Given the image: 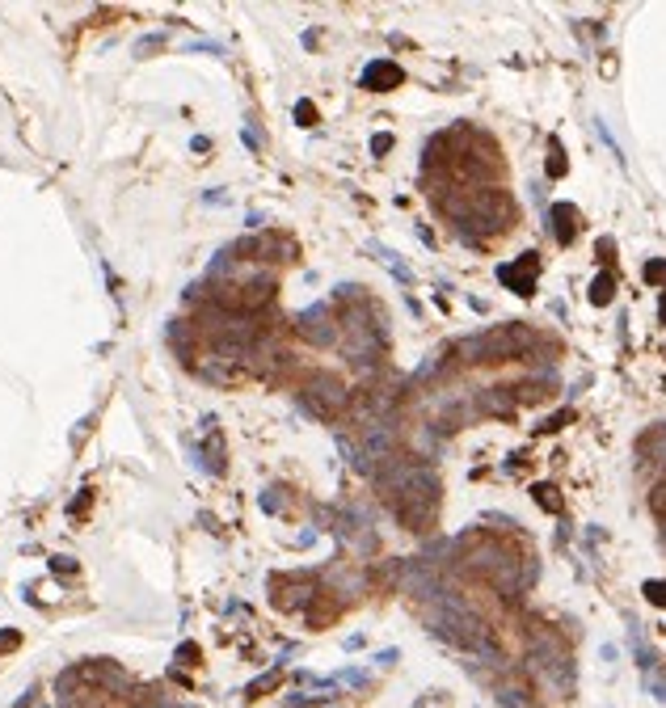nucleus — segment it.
<instances>
[{"instance_id":"11","label":"nucleus","mask_w":666,"mask_h":708,"mask_svg":"<svg viewBox=\"0 0 666 708\" xmlns=\"http://www.w3.org/2000/svg\"><path fill=\"white\" fill-rule=\"evenodd\" d=\"M535 275H540V253H523L519 262L498 266V283H506L515 295H535Z\"/></svg>"},{"instance_id":"39","label":"nucleus","mask_w":666,"mask_h":708,"mask_svg":"<svg viewBox=\"0 0 666 708\" xmlns=\"http://www.w3.org/2000/svg\"><path fill=\"white\" fill-rule=\"evenodd\" d=\"M413 708H443V692H426V700L413 704Z\"/></svg>"},{"instance_id":"32","label":"nucleus","mask_w":666,"mask_h":708,"mask_svg":"<svg viewBox=\"0 0 666 708\" xmlns=\"http://www.w3.org/2000/svg\"><path fill=\"white\" fill-rule=\"evenodd\" d=\"M650 511H654L658 519H666V485H658V489L650 493Z\"/></svg>"},{"instance_id":"15","label":"nucleus","mask_w":666,"mask_h":708,"mask_svg":"<svg viewBox=\"0 0 666 708\" xmlns=\"http://www.w3.org/2000/svg\"><path fill=\"white\" fill-rule=\"evenodd\" d=\"M190 456H194V464H198V468L211 472V476H220V472H223V443H220V434H216V430H211L207 447L190 443Z\"/></svg>"},{"instance_id":"41","label":"nucleus","mask_w":666,"mask_h":708,"mask_svg":"<svg viewBox=\"0 0 666 708\" xmlns=\"http://www.w3.org/2000/svg\"><path fill=\"white\" fill-rule=\"evenodd\" d=\"M190 148H194V152H207V148H211V140H207V135H194V140H190Z\"/></svg>"},{"instance_id":"25","label":"nucleus","mask_w":666,"mask_h":708,"mask_svg":"<svg viewBox=\"0 0 666 708\" xmlns=\"http://www.w3.org/2000/svg\"><path fill=\"white\" fill-rule=\"evenodd\" d=\"M296 123H300V127H316V106H312L308 97L296 101Z\"/></svg>"},{"instance_id":"8","label":"nucleus","mask_w":666,"mask_h":708,"mask_svg":"<svg viewBox=\"0 0 666 708\" xmlns=\"http://www.w3.org/2000/svg\"><path fill=\"white\" fill-rule=\"evenodd\" d=\"M236 262H296V240L287 232H253V236H241L236 245H228Z\"/></svg>"},{"instance_id":"9","label":"nucleus","mask_w":666,"mask_h":708,"mask_svg":"<svg viewBox=\"0 0 666 708\" xmlns=\"http://www.w3.org/2000/svg\"><path fill=\"white\" fill-rule=\"evenodd\" d=\"M316 595H321V586H316L312 573H283V578L270 582V603L278 612H300V607H308Z\"/></svg>"},{"instance_id":"36","label":"nucleus","mask_w":666,"mask_h":708,"mask_svg":"<svg viewBox=\"0 0 666 708\" xmlns=\"http://www.w3.org/2000/svg\"><path fill=\"white\" fill-rule=\"evenodd\" d=\"M203 202H207V207H223L228 194H223V190H203Z\"/></svg>"},{"instance_id":"22","label":"nucleus","mask_w":666,"mask_h":708,"mask_svg":"<svg viewBox=\"0 0 666 708\" xmlns=\"http://www.w3.org/2000/svg\"><path fill=\"white\" fill-rule=\"evenodd\" d=\"M612 295H616V279H612V275H599V279L590 283V304H595V308L612 304Z\"/></svg>"},{"instance_id":"17","label":"nucleus","mask_w":666,"mask_h":708,"mask_svg":"<svg viewBox=\"0 0 666 708\" xmlns=\"http://www.w3.org/2000/svg\"><path fill=\"white\" fill-rule=\"evenodd\" d=\"M641 683H645V692L654 696V700H662L666 704V662L658 658L650 670H641Z\"/></svg>"},{"instance_id":"19","label":"nucleus","mask_w":666,"mask_h":708,"mask_svg":"<svg viewBox=\"0 0 666 708\" xmlns=\"http://www.w3.org/2000/svg\"><path fill=\"white\" fill-rule=\"evenodd\" d=\"M258 506H262L266 515H283V511H287V489H283V485H266V489L258 493Z\"/></svg>"},{"instance_id":"31","label":"nucleus","mask_w":666,"mask_h":708,"mask_svg":"<svg viewBox=\"0 0 666 708\" xmlns=\"http://www.w3.org/2000/svg\"><path fill=\"white\" fill-rule=\"evenodd\" d=\"M321 704H329V696H300V700H287L278 708H321Z\"/></svg>"},{"instance_id":"38","label":"nucleus","mask_w":666,"mask_h":708,"mask_svg":"<svg viewBox=\"0 0 666 708\" xmlns=\"http://www.w3.org/2000/svg\"><path fill=\"white\" fill-rule=\"evenodd\" d=\"M397 658H400V650H380V654H375L371 662H375V666H393Z\"/></svg>"},{"instance_id":"2","label":"nucleus","mask_w":666,"mask_h":708,"mask_svg":"<svg viewBox=\"0 0 666 708\" xmlns=\"http://www.w3.org/2000/svg\"><path fill=\"white\" fill-rule=\"evenodd\" d=\"M435 207L443 220H451L455 236L468 245H485L515 224V198L502 186L451 190V198H435Z\"/></svg>"},{"instance_id":"5","label":"nucleus","mask_w":666,"mask_h":708,"mask_svg":"<svg viewBox=\"0 0 666 708\" xmlns=\"http://www.w3.org/2000/svg\"><path fill=\"white\" fill-rule=\"evenodd\" d=\"M540 337L532 325L523 321H510V325H493L485 333H473V337H460L455 346H447L443 363H460V367H473V363H510V359H532Z\"/></svg>"},{"instance_id":"27","label":"nucleus","mask_w":666,"mask_h":708,"mask_svg":"<svg viewBox=\"0 0 666 708\" xmlns=\"http://www.w3.org/2000/svg\"><path fill=\"white\" fill-rule=\"evenodd\" d=\"M565 422H574V409H561V414L544 418V422H540V434H553V430H561Z\"/></svg>"},{"instance_id":"3","label":"nucleus","mask_w":666,"mask_h":708,"mask_svg":"<svg viewBox=\"0 0 666 708\" xmlns=\"http://www.w3.org/2000/svg\"><path fill=\"white\" fill-rule=\"evenodd\" d=\"M333 304H342V317H338V342L346 350V359L355 363L358 371H371L384 354V342H388V317L380 312L375 299L363 295V287L355 283H338L333 287Z\"/></svg>"},{"instance_id":"4","label":"nucleus","mask_w":666,"mask_h":708,"mask_svg":"<svg viewBox=\"0 0 666 708\" xmlns=\"http://www.w3.org/2000/svg\"><path fill=\"white\" fill-rule=\"evenodd\" d=\"M451 548L460 553V565L473 578H485L489 586L502 590V595H519V590H528L535 582L532 557H519L506 540H498L489 531H464Z\"/></svg>"},{"instance_id":"40","label":"nucleus","mask_w":666,"mask_h":708,"mask_svg":"<svg viewBox=\"0 0 666 708\" xmlns=\"http://www.w3.org/2000/svg\"><path fill=\"white\" fill-rule=\"evenodd\" d=\"M363 679H367L363 670H342V674H338V683H363Z\"/></svg>"},{"instance_id":"10","label":"nucleus","mask_w":666,"mask_h":708,"mask_svg":"<svg viewBox=\"0 0 666 708\" xmlns=\"http://www.w3.org/2000/svg\"><path fill=\"white\" fill-rule=\"evenodd\" d=\"M296 333L312 342V346H333L338 342V317L333 304H312L304 312H296Z\"/></svg>"},{"instance_id":"20","label":"nucleus","mask_w":666,"mask_h":708,"mask_svg":"<svg viewBox=\"0 0 666 708\" xmlns=\"http://www.w3.org/2000/svg\"><path fill=\"white\" fill-rule=\"evenodd\" d=\"M532 498H535V506H544L548 515H561V511H565V502H561L557 485H548V481H544V485H535V489H532Z\"/></svg>"},{"instance_id":"16","label":"nucleus","mask_w":666,"mask_h":708,"mask_svg":"<svg viewBox=\"0 0 666 708\" xmlns=\"http://www.w3.org/2000/svg\"><path fill=\"white\" fill-rule=\"evenodd\" d=\"M498 708H535L528 683H502L498 687Z\"/></svg>"},{"instance_id":"12","label":"nucleus","mask_w":666,"mask_h":708,"mask_svg":"<svg viewBox=\"0 0 666 708\" xmlns=\"http://www.w3.org/2000/svg\"><path fill=\"white\" fill-rule=\"evenodd\" d=\"M358 85L371 89V93L400 89V85H405V68H400L397 59H371V63L363 68V76H358Z\"/></svg>"},{"instance_id":"1","label":"nucleus","mask_w":666,"mask_h":708,"mask_svg":"<svg viewBox=\"0 0 666 708\" xmlns=\"http://www.w3.org/2000/svg\"><path fill=\"white\" fill-rule=\"evenodd\" d=\"M375 489L384 498V506L397 515L409 531H430L443 506V481L422 456H405L397 451L393 460H384L375 468Z\"/></svg>"},{"instance_id":"7","label":"nucleus","mask_w":666,"mask_h":708,"mask_svg":"<svg viewBox=\"0 0 666 708\" xmlns=\"http://www.w3.org/2000/svg\"><path fill=\"white\" fill-rule=\"evenodd\" d=\"M532 662H535V670H544V679H548L557 692H570V687H574V662H570L565 645H561L548 628H535L532 632Z\"/></svg>"},{"instance_id":"6","label":"nucleus","mask_w":666,"mask_h":708,"mask_svg":"<svg viewBox=\"0 0 666 708\" xmlns=\"http://www.w3.org/2000/svg\"><path fill=\"white\" fill-rule=\"evenodd\" d=\"M296 396H300V405L308 409L312 418H321V422H338V418L350 409V401H355V392L333 376V371H312V376L300 384Z\"/></svg>"},{"instance_id":"30","label":"nucleus","mask_w":666,"mask_h":708,"mask_svg":"<svg viewBox=\"0 0 666 708\" xmlns=\"http://www.w3.org/2000/svg\"><path fill=\"white\" fill-rule=\"evenodd\" d=\"M645 283H666V262H645Z\"/></svg>"},{"instance_id":"26","label":"nucleus","mask_w":666,"mask_h":708,"mask_svg":"<svg viewBox=\"0 0 666 708\" xmlns=\"http://www.w3.org/2000/svg\"><path fill=\"white\" fill-rule=\"evenodd\" d=\"M173 662H178V666H198V645H194V641H181Z\"/></svg>"},{"instance_id":"28","label":"nucleus","mask_w":666,"mask_h":708,"mask_svg":"<svg viewBox=\"0 0 666 708\" xmlns=\"http://www.w3.org/2000/svg\"><path fill=\"white\" fill-rule=\"evenodd\" d=\"M76 557H51V573H64V578H72L76 573Z\"/></svg>"},{"instance_id":"35","label":"nucleus","mask_w":666,"mask_h":708,"mask_svg":"<svg viewBox=\"0 0 666 708\" xmlns=\"http://www.w3.org/2000/svg\"><path fill=\"white\" fill-rule=\"evenodd\" d=\"M384 262H388V266H393V275H397V279H409V270H405V266H400V257H397V253H393V249H384Z\"/></svg>"},{"instance_id":"18","label":"nucleus","mask_w":666,"mask_h":708,"mask_svg":"<svg viewBox=\"0 0 666 708\" xmlns=\"http://www.w3.org/2000/svg\"><path fill=\"white\" fill-rule=\"evenodd\" d=\"M278 683H283V666H274V670H266V674H258V679L245 687V696H249V700H258V696H270Z\"/></svg>"},{"instance_id":"33","label":"nucleus","mask_w":666,"mask_h":708,"mask_svg":"<svg viewBox=\"0 0 666 708\" xmlns=\"http://www.w3.org/2000/svg\"><path fill=\"white\" fill-rule=\"evenodd\" d=\"M17 645H21V632H17V628H4V632H0V654H9V650H17Z\"/></svg>"},{"instance_id":"34","label":"nucleus","mask_w":666,"mask_h":708,"mask_svg":"<svg viewBox=\"0 0 666 708\" xmlns=\"http://www.w3.org/2000/svg\"><path fill=\"white\" fill-rule=\"evenodd\" d=\"M241 140H245V148H249V152H262V135H258V127H245V131H241Z\"/></svg>"},{"instance_id":"21","label":"nucleus","mask_w":666,"mask_h":708,"mask_svg":"<svg viewBox=\"0 0 666 708\" xmlns=\"http://www.w3.org/2000/svg\"><path fill=\"white\" fill-rule=\"evenodd\" d=\"M544 169H548V178H565V173H570V165H565V148H561V140H548V160H544Z\"/></svg>"},{"instance_id":"14","label":"nucleus","mask_w":666,"mask_h":708,"mask_svg":"<svg viewBox=\"0 0 666 708\" xmlns=\"http://www.w3.org/2000/svg\"><path fill=\"white\" fill-rule=\"evenodd\" d=\"M637 451H641V460H645V464H654V468L666 472V426L645 430V434L637 438Z\"/></svg>"},{"instance_id":"24","label":"nucleus","mask_w":666,"mask_h":708,"mask_svg":"<svg viewBox=\"0 0 666 708\" xmlns=\"http://www.w3.org/2000/svg\"><path fill=\"white\" fill-rule=\"evenodd\" d=\"M165 47V34H143L139 43H135V59H148L152 51H161Z\"/></svg>"},{"instance_id":"13","label":"nucleus","mask_w":666,"mask_h":708,"mask_svg":"<svg viewBox=\"0 0 666 708\" xmlns=\"http://www.w3.org/2000/svg\"><path fill=\"white\" fill-rule=\"evenodd\" d=\"M577 228H582V215H577L574 202H553L548 207V232L557 245H574Z\"/></svg>"},{"instance_id":"37","label":"nucleus","mask_w":666,"mask_h":708,"mask_svg":"<svg viewBox=\"0 0 666 708\" xmlns=\"http://www.w3.org/2000/svg\"><path fill=\"white\" fill-rule=\"evenodd\" d=\"M89 498H93V489H81V498H76V502L68 506V515H81V511L89 506Z\"/></svg>"},{"instance_id":"23","label":"nucleus","mask_w":666,"mask_h":708,"mask_svg":"<svg viewBox=\"0 0 666 708\" xmlns=\"http://www.w3.org/2000/svg\"><path fill=\"white\" fill-rule=\"evenodd\" d=\"M641 595H645L654 607H666V578H650V582L641 586Z\"/></svg>"},{"instance_id":"42","label":"nucleus","mask_w":666,"mask_h":708,"mask_svg":"<svg viewBox=\"0 0 666 708\" xmlns=\"http://www.w3.org/2000/svg\"><path fill=\"white\" fill-rule=\"evenodd\" d=\"M658 321L666 325V291H662V299H658Z\"/></svg>"},{"instance_id":"29","label":"nucleus","mask_w":666,"mask_h":708,"mask_svg":"<svg viewBox=\"0 0 666 708\" xmlns=\"http://www.w3.org/2000/svg\"><path fill=\"white\" fill-rule=\"evenodd\" d=\"M371 152H375V156H388V152H393V135H388V131H375V135H371Z\"/></svg>"}]
</instances>
